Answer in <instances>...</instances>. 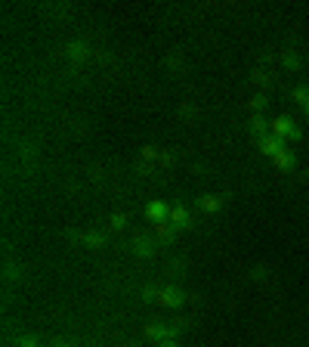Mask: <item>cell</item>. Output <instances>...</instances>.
I'll use <instances>...</instances> for the list:
<instances>
[{
	"instance_id": "cell-10",
	"label": "cell",
	"mask_w": 309,
	"mask_h": 347,
	"mask_svg": "<svg viewBox=\"0 0 309 347\" xmlns=\"http://www.w3.org/2000/svg\"><path fill=\"white\" fill-rule=\"evenodd\" d=\"M281 62H284V68H290V71H297V68H300V56H297L294 50H287L284 56H281Z\"/></svg>"
},
{
	"instance_id": "cell-7",
	"label": "cell",
	"mask_w": 309,
	"mask_h": 347,
	"mask_svg": "<svg viewBox=\"0 0 309 347\" xmlns=\"http://www.w3.org/2000/svg\"><path fill=\"white\" fill-rule=\"evenodd\" d=\"M198 205H201V211L213 214V211L223 208V198H220V195H201V198H198Z\"/></svg>"
},
{
	"instance_id": "cell-12",
	"label": "cell",
	"mask_w": 309,
	"mask_h": 347,
	"mask_svg": "<svg viewBox=\"0 0 309 347\" xmlns=\"http://www.w3.org/2000/svg\"><path fill=\"white\" fill-rule=\"evenodd\" d=\"M294 102H300L303 108L309 105V87H297V90H294Z\"/></svg>"
},
{
	"instance_id": "cell-2",
	"label": "cell",
	"mask_w": 309,
	"mask_h": 347,
	"mask_svg": "<svg viewBox=\"0 0 309 347\" xmlns=\"http://www.w3.org/2000/svg\"><path fill=\"white\" fill-rule=\"evenodd\" d=\"M145 217L155 220V223H167V217H170L167 202H149V205H145Z\"/></svg>"
},
{
	"instance_id": "cell-11",
	"label": "cell",
	"mask_w": 309,
	"mask_h": 347,
	"mask_svg": "<svg viewBox=\"0 0 309 347\" xmlns=\"http://www.w3.org/2000/svg\"><path fill=\"white\" fill-rule=\"evenodd\" d=\"M266 127H269V124H266V118H263V115H257V118H253V121H250V131H253V134H257L260 140L266 137Z\"/></svg>"
},
{
	"instance_id": "cell-21",
	"label": "cell",
	"mask_w": 309,
	"mask_h": 347,
	"mask_svg": "<svg viewBox=\"0 0 309 347\" xmlns=\"http://www.w3.org/2000/svg\"><path fill=\"white\" fill-rule=\"evenodd\" d=\"M158 347H179V344H176V341H161Z\"/></svg>"
},
{
	"instance_id": "cell-6",
	"label": "cell",
	"mask_w": 309,
	"mask_h": 347,
	"mask_svg": "<svg viewBox=\"0 0 309 347\" xmlns=\"http://www.w3.org/2000/svg\"><path fill=\"white\" fill-rule=\"evenodd\" d=\"M65 56H68L71 62H81V59H87V44H81V41L68 44V47H65Z\"/></svg>"
},
{
	"instance_id": "cell-5",
	"label": "cell",
	"mask_w": 309,
	"mask_h": 347,
	"mask_svg": "<svg viewBox=\"0 0 309 347\" xmlns=\"http://www.w3.org/2000/svg\"><path fill=\"white\" fill-rule=\"evenodd\" d=\"M161 304H167V307H183L186 298H183V291H179V288H164V291H161Z\"/></svg>"
},
{
	"instance_id": "cell-13",
	"label": "cell",
	"mask_w": 309,
	"mask_h": 347,
	"mask_svg": "<svg viewBox=\"0 0 309 347\" xmlns=\"http://www.w3.org/2000/svg\"><path fill=\"white\" fill-rule=\"evenodd\" d=\"M133 248H136V254H142V258H149V254H152L149 239H136V242H133Z\"/></svg>"
},
{
	"instance_id": "cell-15",
	"label": "cell",
	"mask_w": 309,
	"mask_h": 347,
	"mask_svg": "<svg viewBox=\"0 0 309 347\" xmlns=\"http://www.w3.org/2000/svg\"><path fill=\"white\" fill-rule=\"evenodd\" d=\"M19 347H41V341L34 338V335H22V338H19Z\"/></svg>"
},
{
	"instance_id": "cell-22",
	"label": "cell",
	"mask_w": 309,
	"mask_h": 347,
	"mask_svg": "<svg viewBox=\"0 0 309 347\" xmlns=\"http://www.w3.org/2000/svg\"><path fill=\"white\" fill-rule=\"evenodd\" d=\"M53 347H68V344L65 341H53Z\"/></svg>"
},
{
	"instance_id": "cell-17",
	"label": "cell",
	"mask_w": 309,
	"mask_h": 347,
	"mask_svg": "<svg viewBox=\"0 0 309 347\" xmlns=\"http://www.w3.org/2000/svg\"><path fill=\"white\" fill-rule=\"evenodd\" d=\"M124 223H127V217H124V214H112V226H115V229H121Z\"/></svg>"
},
{
	"instance_id": "cell-3",
	"label": "cell",
	"mask_w": 309,
	"mask_h": 347,
	"mask_svg": "<svg viewBox=\"0 0 309 347\" xmlns=\"http://www.w3.org/2000/svg\"><path fill=\"white\" fill-rule=\"evenodd\" d=\"M260 152L269 155V158H275L278 152H284V140H278L275 134H266V137L260 140Z\"/></svg>"
},
{
	"instance_id": "cell-1",
	"label": "cell",
	"mask_w": 309,
	"mask_h": 347,
	"mask_svg": "<svg viewBox=\"0 0 309 347\" xmlns=\"http://www.w3.org/2000/svg\"><path fill=\"white\" fill-rule=\"evenodd\" d=\"M272 134H275L278 140H300V127L290 118H275L272 121Z\"/></svg>"
},
{
	"instance_id": "cell-16",
	"label": "cell",
	"mask_w": 309,
	"mask_h": 347,
	"mask_svg": "<svg viewBox=\"0 0 309 347\" xmlns=\"http://www.w3.org/2000/svg\"><path fill=\"white\" fill-rule=\"evenodd\" d=\"M266 276H269V270H266L263 264H257V267H253V279H257V282H263Z\"/></svg>"
},
{
	"instance_id": "cell-9",
	"label": "cell",
	"mask_w": 309,
	"mask_h": 347,
	"mask_svg": "<svg viewBox=\"0 0 309 347\" xmlns=\"http://www.w3.org/2000/svg\"><path fill=\"white\" fill-rule=\"evenodd\" d=\"M81 239H84V245H90V248H99V245L105 242V239H102V233H93V229H90V233H84Z\"/></svg>"
},
{
	"instance_id": "cell-18",
	"label": "cell",
	"mask_w": 309,
	"mask_h": 347,
	"mask_svg": "<svg viewBox=\"0 0 309 347\" xmlns=\"http://www.w3.org/2000/svg\"><path fill=\"white\" fill-rule=\"evenodd\" d=\"M158 233H161V239H167V242L173 239V226H164V223H161V229H158Z\"/></svg>"
},
{
	"instance_id": "cell-14",
	"label": "cell",
	"mask_w": 309,
	"mask_h": 347,
	"mask_svg": "<svg viewBox=\"0 0 309 347\" xmlns=\"http://www.w3.org/2000/svg\"><path fill=\"white\" fill-rule=\"evenodd\" d=\"M250 108H253V112H263V108H266V93L253 96V99H250Z\"/></svg>"
},
{
	"instance_id": "cell-20",
	"label": "cell",
	"mask_w": 309,
	"mask_h": 347,
	"mask_svg": "<svg viewBox=\"0 0 309 347\" xmlns=\"http://www.w3.org/2000/svg\"><path fill=\"white\" fill-rule=\"evenodd\" d=\"M253 81H257V84H266V81H269V78H266V75H263V71H253Z\"/></svg>"
},
{
	"instance_id": "cell-19",
	"label": "cell",
	"mask_w": 309,
	"mask_h": 347,
	"mask_svg": "<svg viewBox=\"0 0 309 347\" xmlns=\"http://www.w3.org/2000/svg\"><path fill=\"white\" fill-rule=\"evenodd\" d=\"M142 301H155V288H145L142 291Z\"/></svg>"
},
{
	"instance_id": "cell-8",
	"label": "cell",
	"mask_w": 309,
	"mask_h": 347,
	"mask_svg": "<svg viewBox=\"0 0 309 347\" xmlns=\"http://www.w3.org/2000/svg\"><path fill=\"white\" fill-rule=\"evenodd\" d=\"M272 161H275V168H281V171H287V168H294V155H290L287 149L284 152H278L275 158H272Z\"/></svg>"
},
{
	"instance_id": "cell-4",
	"label": "cell",
	"mask_w": 309,
	"mask_h": 347,
	"mask_svg": "<svg viewBox=\"0 0 309 347\" xmlns=\"http://www.w3.org/2000/svg\"><path fill=\"white\" fill-rule=\"evenodd\" d=\"M167 220H170L176 229H183V226H192V220H189V211H186L183 205H173V208H170V217H167Z\"/></svg>"
}]
</instances>
